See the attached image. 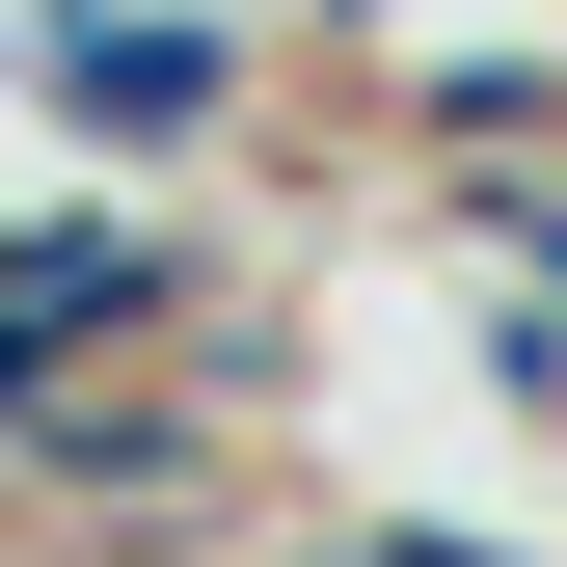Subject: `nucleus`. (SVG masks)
<instances>
[{"mask_svg": "<svg viewBox=\"0 0 567 567\" xmlns=\"http://www.w3.org/2000/svg\"><path fill=\"white\" fill-rule=\"evenodd\" d=\"M28 54H54V109H82V135H189V109H217V82H244V54H217V28H189V0H54V28H28Z\"/></svg>", "mask_w": 567, "mask_h": 567, "instance_id": "obj_1", "label": "nucleus"}, {"mask_svg": "<svg viewBox=\"0 0 567 567\" xmlns=\"http://www.w3.org/2000/svg\"><path fill=\"white\" fill-rule=\"evenodd\" d=\"M0 298H28L54 351H135V324H163V244H135V217H28V244H0Z\"/></svg>", "mask_w": 567, "mask_h": 567, "instance_id": "obj_2", "label": "nucleus"}, {"mask_svg": "<svg viewBox=\"0 0 567 567\" xmlns=\"http://www.w3.org/2000/svg\"><path fill=\"white\" fill-rule=\"evenodd\" d=\"M324 567H514V540H324Z\"/></svg>", "mask_w": 567, "mask_h": 567, "instance_id": "obj_3", "label": "nucleus"}]
</instances>
